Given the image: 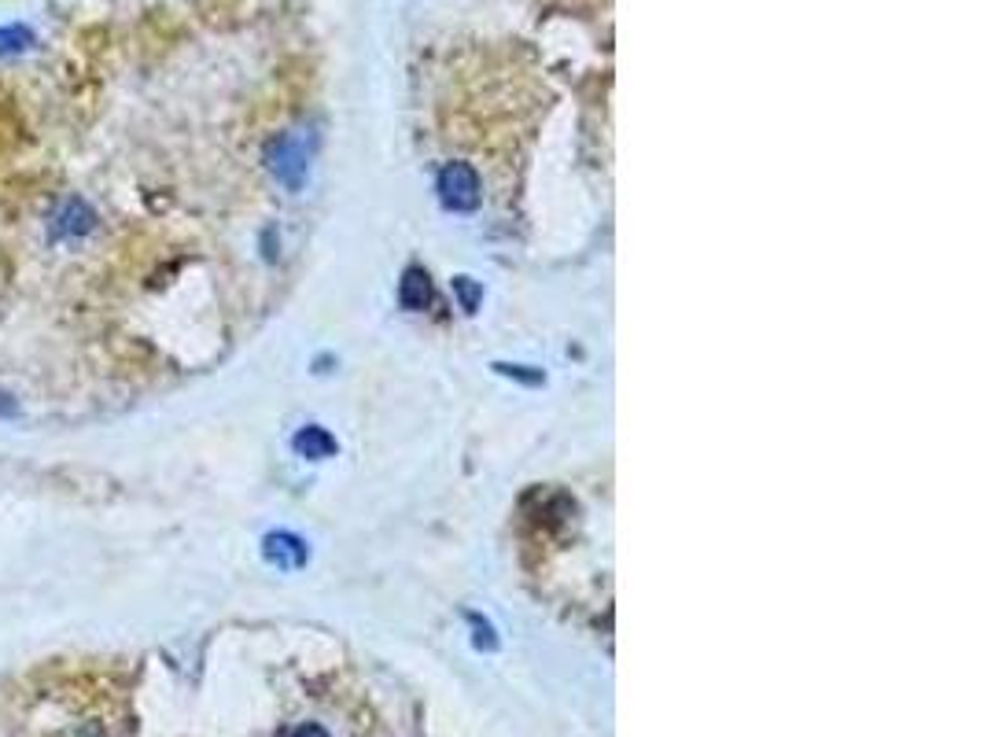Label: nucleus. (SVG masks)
Segmentation results:
<instances>
[{
    "label": "nucleus",
    "mask_w": 984,
    "mask_h": 737,
    "mask_svg": "<svg viewBox=\"0 0 984 737\" xmlns=\"http://www.w3.org/2000/svg\"><path fill=\"white\" fill-rule=\"evenodd\" d=\"M92 229H97V210L78 196H67L48 218L52 240H81V237H89Z\"/></svg>",
    "instance_id": "3"
},
{
    "label": "nucleus",
    "mask_w": 984,
    "mask_h": 737,
    "mask_svg": "<svg viewBox=\"0 0 984 737\" xmlns=\"http://www.w3.org/2000/svg\"><path fill=\"white\" fill-rule=\"evenodd\" d=\"M295 450H299L303 458H310V461H321V458H332L336 454V439L328 436L325 428L306 425L299 436H295Z\"/></svg>",
    "instance_id": "6"
},
{
    "label": "nucleus",
    "mask_w": 984,
    "mask_h": 737,
    "mask_svg": "<svg viewBox=\"0 0 984 737\" xmlns=\"http://www.w3.org/2000/svg\"><path fill=\"white\" fill-rule=\"evenodd\" d=\"M472 627H475V649H494V646H499V638H494L491 624H480V616H472Z\"/></svg>",
    "instance_id": "9"
},
{
    "label": "nucleus",
    "mask_w": 984,
    "mask_h": 737,
    "mask_svg": "<svg viewBox=\"0 0 984 737\" xmlns=\"http://www.w3.org/2000/svg\"><path fill=\"white\" fill-rule=\"evenodd\" d=\"M480 174L469 163H447L439 170V196L450 210H472L480 204Z\"/></svg>",
    "instance_id": "2"
},
{
    "label": "nucleus",
    "mask_w": 984,
    "mask_h": 737,
    "mask_svg": "<svg viewBox=\"0 0 984 737\" xmlns=\"http://www.w3.org/2000/svg\"><path fill=\"white\" fill-rule=\"evenodd\" d=\"M0 414H4V417H15V414H19L15 398H12V395H8V392H0Z\"/></svg>",
    "instance_id": "11"
},
{
    "label": "nucleus",
    "mask_w": 984,
    "mask_h": 737,
    "mask_svg": "<svg viewBox=\"0 0 984 737\" xmlns=\"http://www.w3.org/2000/svg\"><path fill=\"white\" fill-rule=\"evenodd\" d=\"M398 299L406 310H425L431 302V280L425 270H406V277H402V288H398Z\"/></svg>",
    "instance_id": "5"
},
{
    "label": "nucleus",
    "mask_w": 984,
    "mask_h": 737,
    "mask_svg": "<svg viewBox=\"0 0 984 737\" xmlns=\"http://www.w3.org/2000/svg\"><path fill=\"white\" fill-rule=\"evenodd\" d=\"M262 553H266V561H270V564L284 568V572H292V568H303V564H306V557H310V550H306V542H303V539H295V535H288V531L270 535V539L262 542Z\"/></svg>",
    "instance_id": "4"
},
{
    "label": "nucleus",
    "mask_w": 984,
    "mask_h": 737,
    "mask_svg": "<svg viewBox=\"0 0 984 737\" xmlns=\"http://www.w3.org/2000/svg\"><path fill=\"white\" fill-rule=\"evenodd\" d=\"M270 166L288 188H299L306 177V166H310V141L303 133H284L270 147Z\"/></svg>",
    "instance_id": "1"
},
{
    "label": "nucleus",
    "mask_w": 984,
    "mask_h": 737,
    "mask_svg": "<svg viewBox=\"0 0 984 737\" xmlns=\"http://www.w3.org/2000/svg\"><path fill=\"white\" fill-rule=\"evenodd\" d=\"M292 737H332L325 730V726H317V723H306V726H299V730H295Z\"/></svg>",
    "instance_id": "10"
},
{
    "label": "nucleus",
    "mask_w": 984,
    "mask_h": 737,
    "mask_svg": "<svg viewBox=\"0 0 984 737\" xmlns=\"http://www.w3.org/2000/svg\"><path fill=\"white\" fill-rule=\"evenodd\" d=\"M453 292H458V299H461V310L472 314L475 307H480V295L483 292H480V284H475L472 277H458V280H453Z\"/></svg>",
    "instance_id": "8"
},
{
    "label": "nucleus",
    "mask_w": 984,
    "mask_h": 737,
    "mask_svg": "<svg viewBox=\"0 0 984 737\" xmlns=\"http://www.w3.org/2000/svg\"><path fill=\"white\" fill-rule=\"evenodd\" d=\"M34 30L23 26V23H8L0 26V56H19V52H26L30 45H34Z\"/></svg>",
    "instance_id": "7"
}]
</instances>
